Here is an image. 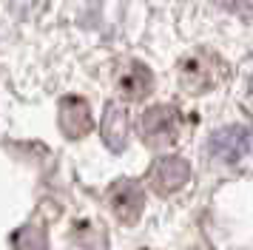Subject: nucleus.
<instances>
[{
    "mask_svg": "<svg viewBox=\"0 0 253 250\" xmlns=\"http://www.w3.org/2000/svg\"><path fill=\"white\" fill-rule=\"evenodd\" d=\"M105 245H108L105 230L91 225V222L74 225V230L69 236V250H105Z\"/></svg>",
    "mask_w": 253,
    "mask_h": 250,
    "instance_id": "1a4fd4ad",
    "label": "nucleus"
},
{
    "mask_svg": "<svg viewBox=\"0 0 253 250\" xmlns=\"http://www.w3.org/2000/svg\"><path fill=\"white\" fill-rule=\"evenodd\" d=\"M108 205L120 222L126 225H134L142 216V208H145V193L139 188V182L134 179H117L111 188H108Z\"/></svg>",
    "mask_w": 253,
    "mask_h": 250,
    "instance_id": "20e7f679",
    "label": "nucleus"
},
{
    "mask_svg": "<svg viewBox=\"0 0 253 250\" xmlns=\"http://www.w3.org/2000/svg\"><path fill=\"white\" fill-rule=\"evenodd\" d=\"M225 77H228V66L211 48H199L179 63V85L188 94H208Z\"/></svg>",
    "mask_w": 253,
    "mask_h": 250,
    "instance_id": "f257e3e1",
    "label": "nucleus"
},
{
    "mask_svg": "<svg viewBox=\"0 0 253 250\" xmlns=\"http://www.w3.org/2000/svg\"><path fill=\"white\" fill-rule=\"evenodd\" d=\"M191 179V165L185 162L182 157H165L157 159L148 170V182L151 188L160 193V196H171L179 188H185Z\"/></svg>",
    "mask_w": 253,
    "mask_h": 250,
    "instance_id": "39448f33",
    "label": "nucleus"
},
{
    "mask_svg": "<svg viewBox=\"0 0 253 250\" xmlns=\"http://www.w3.org/2000/svg\"><path fill=\"white\" fill-rule=\"evenodd\" d=\"M222 6H228L230 11H242V14H253V0H219Z\"/></svg>",
    "mask_w": 253,
    "mask_h": 250,
    "instance_id": "9b49d317",
    "label": "nucleus"
},
{
    "mask_svg": "<svg viewBox=\"0 0 253 250\" xmlns=\"http://www.w3.org/2000/svg\"><path fill=\"white\" fill-rule=\"evenodd\" d=\"M139 131L151 148H171L182 136V114L173 105H154L142 114Z\"/></svg>",
    "mask_w": 253,
    "mask_h": 250,
    "instance_id": "f03ea898",
    "label": "nucleus"
},
{
    "mask_svg": "<svg viewBox=\"0 0 253 250\" xmlns=\"http://www.w3.org/2000/svg\"><path fill=\"white\" fill-rule=\"evenodd\" d=\"M91 105L83 97H63L60 100V131L69 139H83L91 131Z\"/></svg>",
    "mask_w": 253,
    "mask_h": 250,
    "instance_id": "423d86ee",
    "label": "nucleus"
},
{
    "mask_svg": "<svg viewBox=\"0 0 253 250\" xmlns=\"http://www.w3.org/2000/svg\"><path fill=\"white\" fill-rule=\"evenodd\" d=\"M251 151V131L242 128V125H228V128H219L211 134L208 139V154L225 162V165H236L245 159V154Z\"/></svg>",
    "mask_w": 253,
    "mask_h": 250,
    "instance_id": "7ed1b4c3",
    "label": "nucleus"
},
{
    "mask_svg": "<svg viewBox=\"0 0 253 250\" xmlns=\"http://www.w3.org/2000/svg\"><path fill=\"white\" fill-rule=\"evenodd\" d=\"M12 248L14 250H48V239L46 230L37 225H26L20 227L12 236Z\"/></svg>",
    "mask_w": 253,
    "mask_h": 250,
    "instance_id": "9d476101",
    "label": "nucleus"
},
{
    "mask_svg": "<svg viewBox=\"0 0 253 250\" xmlns=\"http://www.w3.org/2000/svg\"><path fill=\"white\" fill-rule=\"evenodd\" d=\"M117 88H120V94H123L126 100L139 102L154 91V74H151V68L145 66V63L131 60V63L123 66V71L117 74Z\"/></svg>",
    "mask_w": 253,
    "mask_h": 250,
    "instance_id": "0eeeda50",
    "label": "nucleus"
},
{
    "mask_svg": "<svg viewBox=\"0 0 253 250\" xmlns=\"http://www.w3.org/2000/svg\"><path fill=\"white\" fill-rule=\"evenodd\" d=\"M100 131H103V142L111 148L114 154L126 151V145H128V114L120 102H108V105H105Z\"/></svg>",
    "mask_w": 253,
    "mask_h": 250,
    "instance_id": "6e6552de",
    "label": "nucleus"
}]
</instances>
